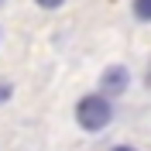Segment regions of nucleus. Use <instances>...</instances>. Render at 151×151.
<instances>
[{
	"label": "nucleus",
	"mask_w": 151,
	"mask_h": 151,
	"mask_svg": "<svg viewBox=\"0 0 151 151\" xmlns=\"http://www.w3.org/2000/svg\"><path fill=\"white\" fill-rule=\"evenodd\" d=\"M113 120V103L106 100L103 93H89L76 103V124L89 134H100L106 124Z\"/></svg>",
	"instance_id": "nucleus-1"
},
{
	"label": "nucleus",
	"mask_w": 151,
	"mask_h": 151,
	"mask_svg": "<svg viewBox=\"0 0 151 151\" xmlns=\"http://www.w3.org/2000/svg\"><path fill=\"white\" fill-rule=\"evenodd\" d=\"M0 4H4V0H0Z\"/></svg>",
	"instance_id": "nucleus-8"
},
{
	"label": "nucleus",
	"mask_w": 151,
	"mask_h": 151,
	"mask_svg": "<svg viewBox=\"0 0 151 151\" xmlns=\"http://www.w3.org/2000/svg\"><path fill=\"white\" fill-rule=\"evenodd\" d=\"M38 7H45V10H55V7H62V4H65V0H35Z\"/></svg>",
	"instance_id": "nucleus-5"
},
{
	"label": "nucleus",
	"mask_w": 151,
	"mask_h": 151,
	"mask_svg": "<svg viewBox=\"0 0 151 151\" xmlns=\"http://www.w3.org/2000/svg\"><path fill=\"white\" fill-rule=\"evenodd\" d=\"M144 83H148V86H151V65H148V79H144Z\"/></svg>",
	"instance_id": "nucleus-7"
},
{
	"label": "nucleus",
	"mask_w": 151,
	"mask_h": 151,
	"mask_svg": "<svg viewBox=\"0 0 151 151\" xmlns=\"http://www.w3.org/2000/svg\"><path fill=\"white\" fill-rule=\"evenodd\" d=\"M10 96H14V86H10V83H0V103H7Z\"/></svg>",
	"instance_id": "nucleus-4"
},
{
	"label": "nucleus",
	"mask_w": 151,
	"mask_h": 151,
	"mask_svg": "<svg viewBox=\"0 0 151 151\" xmlns=\"http://www.w3.org/2000/svg\"><path fill=\"white\" fill-rule=\"evenodd\" d=\"M134 17L148 24L151 21V0H134Z\"/></svg>",
	"instance_id": "nucleus-3"
},
{
	"label": "nucleus",
	"mask_w": 151,
	"mask_h": 151,
	"mask_svg": "<svg viewBox=\"0 0 151 151\" xmlns=\"http://www.w3.org/2000/svg\"><path fill=\"white\" fill-rule=\"evenodd\" d=\"M127 86H131V72H127V65H106L103 69V76H100V93H103L106 100L120 96Z\"/></svg>",
	"instance_id": "nucleus-2"
},
{
	"label": "nucleus",
	"mask_w": 151,
	"mask_h": 151,
	"mask_svg": "<svg viewBox=\"0 0 151 151\" xmlns=\"http://www.w3.org/2000/svg\"><path fill=\"white\" fill-rule=\"evenodd\" d=\"M110 151H137V148H131V144H117V148H110Z\"/></svg>",
	"instance_id": "nucleus-6"
}]
</instances>
